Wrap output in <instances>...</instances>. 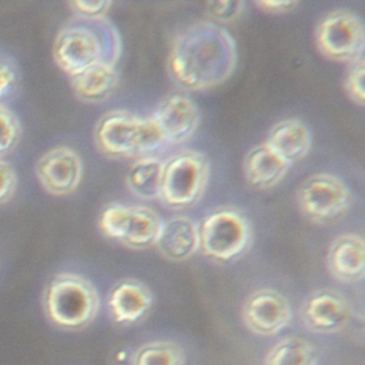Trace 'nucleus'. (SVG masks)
<instances>
[{
    "instance_id": "f257e3e1",
    "label": "nucleus",
    "mask_w": 365,
    "mask_h": 365,
    "mask_svg": "<svg viewBox=\"0 0 365 365\" xmlns=\"http://www.w3.org/2000/svg\"><path fill=\"white\" fill-rule=\"evenodd\" d=\"M238 63V48L227 29L215 22L190 25L173 40L168 66L177 84L206 91L223 84Z\"/></svg>"
},
{
    "instance_id": "f03ea898",
    "label": "nucleus",
    "mask_w": 365,
    "mask_h": 365,
    "mask_svg": "<svg viewBox=\"0 0 365 365\" xmlns=\"http://www.w3.org/2000/svg\"><path fill=\"white\" fill-rule=\"evenodd\" d=\"M123 43L116 27L106 18H76L57 34L53 46L55 63L70 78L99 63L116 65Z\"/></svg>"
},
{
    "instance_id": "7ed1b4c3",
    "label": "nucleus",
    "mask_w": 365,
    "mask_h": 365,
    "mask_svg": "<svg viewBox=\"0 0 365 365\" xmlns=\"http://www.w3.org/2000/svg\"><path fill=\"white\" fill-rule=\"evenodd\" d=\"M51 324L65 331H81L99 315L101 299L91 279L76 272L55 274L46 284L42 298Z\"/></svg>"
},
{
    "instance_id": "20e7f679",
    "label": "nucleus",
    "mask_w": 365,
    "mask_h": 365,
    "mask_svg": "<svg viewBox=\"0 0 365 365\" xmlns=\"http://www.w3.org/2000/svg\"><path fill=\"white\" fill-rule=\"evenodd\" d=\"M93 138L101 153L116 159L151 157L165 145L151 117L123 110L104 114L96 125Z\"/></svg>"
},
{
    "instance_id": "39448f33",
    "label": "nucleus",
    "mask_w": 365,
    "mask_h": 365,
    "mask_svg": "<svg viewBox=\"0 0 365 365\" xmlns=\"http://www.w3.org/2000/svg\"><path fill=\"white\" fill-rule=\"evenodd\" d=\"M210 179V163L204 153L183 150L164 161L160 200L170 208L185 209L204 195Z\"/></svg>"
},
{
    "instance_id": "423d86ee",
    "label": "nucleus",
    "mask_w": 365,
    "mask_h": 365,
    "mask_svg": "<svg viewBox=\"0 0 365 365\" xmlns=\"http://www.w3.org/2000/svg\"><path fill=\"white\" fill-rule=\"evenodd\" d=\"M198 227L200 250L205 256L215 262H234L251 247V223L236 209L212 211L202 220Z\"/></svg>"
},
{
    "instance_id": "0eeeda50",
    "label": "nucleus",
    "mask_w": 365,
    "mask_h": 365,
    "mask_svg": "<svg viewBox=\"0 0 365 365\" xmlns=\"http://www.w3.org/2000/svg\"><path fill=\"white\" fill-rule=\"evenodd\" d=\"M162 222L149 207L113 202L102 210L99 228L106 238L140 251L155 247Z\"/></svg>"
},
{
    "instance_id": "6e6552de",
    "label": "nucleus",
    "mask_w": 365,
    "mask_h": 365,
    "mask_svg": "<svg viewBox=\"0 0 365 365\" xmlns=\"http://www.w3.org/2000/svg\"><path fill=\"white\" fill-rule=\"evenodd\" d=\"M296 200L303 215L317 224L341 219L352 204L348 185L328 173H317L304 179L297 189Z\"/></svg>"
},
{
    "instance_id": "1a4fd4ad",
    "label": "nucleus",
    "mask_w": 365,
    "mask_h": 365,
    "mask_svg": "<svg viewBox=\"0 0 365 365\" xmlns=\"http://www.w3.org/2000/svg\"><path fill=\"white\" fill-rule=\"evenodd\" d=\"M315 44L329 61L352 63L364 56V24L349 10H333L318 22Z\"/></svg>"
},
{
    "instance_id": "9d476101",
    "label": "nucleus",
    "mask_w": 365,
    "mask_h": 365,
    "mask_svg": "<svg viewBox=\"0 0 365 365\" xmlns=\"http://www.w3.org/2000/svg\"><path fill=\"white\" fill-rule=\"evenodd\" d=\"M245 328L258 336H274L290 324L292 309L288 299L272 288H260L247 296L241 309Z\"/></svg>"
},
{
    "instance_id": "9b49d317",
    "label": "nucleus",
    "mask_w": 365,
    "mask_h": 365,
    "mask_svg": "<svg viewBox=\"0 0 365 365\" xmlns=\"http://www.w3.org/2000/svg\"><path fill=\"white\" fill-rule=\"evenodd\" d=\"M299 315L303 326L311 332L333 334L347 326L351 317V307L341 292L324 288L307 296Z\"/></svg>"
},
{
    "instance_id": "f8f14e48",
    "label": "nucleus",
    "mask_w": 365,
    "mask_h": 365,
    "mask_svg": "<svg viewBox=\"0 0 365 365\" xmlns=\"http://www.w3.org/2000/svg\"><path fill=\"white\" fill-rule=\"evenodd\" d=\"M165 145L182 144L197 131L200 114L191 98L170 93L160 101L151 116Z\"/></svg>"
},
{
    "instance_id": "ddd939ff",
    "label": "nucleus",
    "mask_w": 365,
    "mask_h": 365,
    "mask_svg": "<svg viewBox=\"0 0 365 365\" xmlns=\"http://www.w3.org/2000/svg\"><path fill=\"white\" fill-rule=\"evenodd\" d=\"M83 174L82 158L70 147H55L46 151L36 165L38 180L52 195L73 193L82 181Z\"/></svg>"
},
{
    "instance_id": "4468645a",
    "label": "nucleus",
    "mask_w": 365,
    "mask_h": 365,
    "mask_svg": "<svg viewBox=\"0 0 365 365\" xmlns=\"http://www.w3.org/2000/svg\"><path fill=\"white\" fill-rule=\"evenodd\" d=\"M153 305V294L142 281L133 277L120 279L110 288L108 309L116 324L129 326L146 317Z\"/></svg>"
},
{
    "instance_id": "2eb2a0df",
    "label": "nucleus",
    "mask_w": 365,
    "mask_h": 365,
    "mask_svg": "<svg viewBox=\"0 0 365 365\" xmlns=\"http://www.w3.org/2000/svg\"><path fill=\"white\" fill-rule=\"evenodd\" d=\"M326 264L331 277L339 283L362 281L365 275L364 238L354 232L337 236L329 245Z\"/></svg>"
},
{
    "instance_id": "dca6fc26",
    "label": "nucleus",
    "mask_w": 365,
    "mask_h": 365,
    "mask_svg": "<svg viewBox=\"0 0 365 365\" xmlns=\"http://www.w3.org/2000/svg\"><path fill=\"white\" fill-rule=\"evenodd\" d=\"M155 249L164 259L183 262L200 250V227L193 219L177 215L162 222Z\"/></svg>"
},
{
    "instance_id": "f3484780",
    "label": "nucleus",
    "mask_w": 365,
    "mask_h": 365,
    "mask_svg": "<svg viewBox=\"0 0 365 365\" xmlns=\"http://www.w3.org/2000/svg\"><path fill=\"white\" fill-rule=\"evenodd\" d=\"M292 165L277 155L266 142L252 147L243 159V174L251 187L272 189L289 172Z\"/></svg>"
},
{
    "instance_id": "a211bd4d",
    "label": "nucleus",
    "mask_w": 365,
    "mask_h": 365,
    "mask_svg": "<svg viewBox=\"0 0 365 365\" xmlns=\"http://www.w3.org/2000/svg\"><path fill=\"white\" fill-rule=\"evenodd\" d=\"M266 143L279 157L292 165L309 155L313 145V136L302 120L288 118L271 128Z\"/></svg>"
},
{
    "instance_id": "6ab92c4d",
    "label": "nucleus",
    "mask_w": 365,
    "mask_h": 365,
    "mask_svg": "<svg viewBox=\"0 0 365 365\" xmlns=\"http://www.w3.org/2000/svg\"><path fill=\"white\" fill-rule=\"evenodd\" d=\"M116 68L99 63L72 76L71 85L78 99L86 103H99L110 98L118 86Z\"/></svg>"
},
{
    "instance_id": "aec40b11",
    "label": "nucleus",
    "mask_w": 365,
    "mask_h": 365,
    "mask_svg": "<svg viewBox=\"0 0 365 365\" xmlns=\"http://www.w3.org/2000/svg\"><path fill=\"white\" fill-rule=\"evenodd\" d=\"M164 161L159 158L145 157L136 160L128 170L125 182L130 191L146 200H160Z\"/></svg>"
},
{
    "instance_id": "412c9836",
    "label": "nucleus",
    "mask_w": 365,
    "mask_h": 365,
    "mask_svg": "<svg viewBox=\"0 0 365 365\" xmlns=\"http://www.w3.org/2000/svg\"><path fill=\"white\" fill-rule=\"evenodd\" d=\"M319 354L311 341L300 336L279 339L267 352L264 365H317Z\"/></svg>"
},
{
    "instance_id": "4be33fe9",
    "label": "nucleus",
    "mask_w": 365,
    "mask_h": 365,
    "mask_svg": "<svg viewBox=\"0 0 365 365\" xmlns=\"http://www.w3.org/2000/svg\"><path fill=\"white\" fill-rule=\"evenodd\" d=\"M185 354L176 341H153L143 344L132 354L131 365H185Z\"/></svg>"
},
{
    "instance_id": "5701e85b",
    "label": "nucleus",
    "mask_w": 365,
    "mask_h": 365,
    "mask_svg": "<svg viewBox=\"0 0 365 365\" xmlns=\"http://www.w3.org/2000/svg\"><path fill=\"white\" fill-rule=\"evenodd\" d=\"M21 136L22 127L18 116L0 104V159L18 146Z\"/></svg>"
},
{
    "instance_id": "b1692460",
    "label": "nucleus",
    "mask_w": 365,
    "mask_h": 365,
    "mask_svg": "<svg viewBox=\"0 0 365 365\" xmlns=\"http://www.w3.org/2000/svg\"><path fill=\"white\" fill-rule=\"evenodd\" d=\"M346 95L356 106L365 103V61L364 56L349 63V69L344 80Z\"/></svg>"
},
{
    "instance_id": "393cba45",
    "label": "nucleus",
    "mask_w": 365,
    "mask_h": 365,
    "mask_svg": "<svg viewBox=\"0 0 365 365\" xmlns=\"http://www.w3.org/2000/svg\"><path fill=\"white\" fill-rule=\"evenodd\" d=\"M245 4L241 0H219L205 4L208 16L217 22L230 23L237 20L245 10Z\"/></svg>"
},
{
    "instance_id": "a878e982",
    "label": "nucleus",
    "mask_w": 365,
    "mask_h": 365,
    "mask_svg": "<svg viewBox=\"0 0 365 365\" xmlns=\"http://www.w3.org/2000/svg\"><path fill=\"white\" fill-rule=\"evenodd\" d=\"M69 6L76 18L95 20V19L106 18V14L110 11L112 3L108 0H104V1L76 0V1H70Z\"/></svg>"
},
{
    "instance_id": "bb28decb",
    "label": "nucleus",
    "mask_w": 365,
    "mask_h": 365,
    "mask_svg": "<svg viewBox=\"0 0 365 365\" xmlns=\"http://www.w3.org/2000/svg\"><path fill=\"white\" fill-rule=\"evenodd\" d=\"M18 187V176L11 164L0 159V206L14 197Z\"/></svg>"
},
{
    "instance_id": "cd10ccee",
    "label": "nucleus",
    "mask_w": 365,
    "mask_h": 365,
    "mask_svg": "<svg viewBox=\"0 0 365 365\" xmlns=\"http://www.w3.org/2000/svg\"><path fill=\"white\" fill-rule=\"evenodd\" d=\"M18 83L16 68L7 61L0 59V100L11 93Z\"/></svg>"
},
{
    "instance_id": "c85d7f7f",
    "label": "nucleus",
    "mask_w": 365,
    "mask_h": 365,
    "mask_svg": "<svg viewBox=\"0 0 365 365\" xmlns=\"http://www.w3.org/2000/svg\"><path fill=\"white\" fill-rule=\"evenodd\" d=\"M255 5L269 14H285L294 10L299 3L292 0H260L256 1Z\"/></svg>"
}]
</instances>
